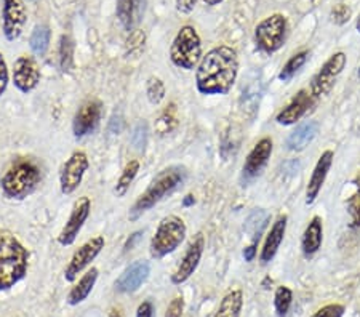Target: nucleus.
Masks as SVG:
<instances>
[{"instance_id":"nucleus-24","label":"nucleus","mask_w":360,"mask_h":317,"mask_svg":"<svg viewBox=\"0 0 360 317\" xmlns=\"http://www.w3.org/2000/svg\"><path fill=\"white\" fill-rule=\"evenodd\" d=\"M96 279H98V269L91 268L89 273L82 276V279L79 280V284L74 285L72 290L69 292L68 303L72 304V306L82 303L84 299L90 295V292L93 290V287H95V284H96Z\"/></svg>"},{"instance_id":"nucleus-16","label":"nucleus","mask_w":360,"mask_h":317,"mask_svg":"<svg viewBox=\"0 0 360 317\" xmlns=\"http://www.w3.org/2000/svg\"><path fill=\"white\" fill-rule=\"evenodd\" d=\"M272 154V140L271 138H263L259 140L255 148L247 155L245 164H243V178L245 180H252V178L258 176L263 169L268 164Z\"/></svg>"},{"instance_id":"nucleus-40","label":"nucleus","mask_w":360,"mask_h":317,"mask_svg":"<svg viewBox=\"0 0 360 317\" xmlns=\"http://www.w3.org/2000/svg\"><path fill=\"white\" fill-rule=\"evenodd\" d=\"M197 0H176V10L181 13H191L194 10Z\"/></svg>"},{"instance_id":"nucleus-36","label":"nucleus","mask_w":360,"mask_h":317,"mask_svg":"<svg viewBox=\"0 0 360 317\" xmlns=\"http://www.w3.org/2000/svg\"><path fill=\"white\" fill-rule=\"evenodd\" d=\"M342 314H345V306H341V304H327V306L316 311L311 317H342Z\"/></svg>"},{"instance_id":"nucleus-47","label":"nucleus","mask_w":360,"mask_h":317,"mask_svg":"<svg viewBox=\"0 0 360 317\" xmlns=\"http://www.w3.org/2000/svg\"><path fill=\"white\" fill-rule=\"evenodd\" d=\"M359 76H360V67H359Z\"/></svg>"},{"instance_id":"nucleus-37","label":"nucleus","mask_w":360,"mask_h":317,"mask_svg":"<svg viewBox=\"0 0 360 317\" xmlns=\"http://www.w3.org/2000/svg\"><path fill=\"white\" fill-rule=\"evenodd\" d=\"M183 309H184V299L181 297H176L170 304H168L165 317H181Z\"/></svg>"},{"instance_id":"nucleus-26","label":"nucleus","mask_w":360,"mask_h":317,"mask_svg":"<svg viewBox=\"0 0 360 317\" xmlns=\"http://www.w3.org/2000/svg\"><path fill=\"white\" fill-rule=\"evenodd\" d=\"M138 172H139L138 160H130V162L125 165V169H124V172H122L119 181L114 188V194L117 195V198H124V195L127 194V191H129L131 186V183L135 181Z\"/></svg>"},{"instance_id":"nucleus-15","label":"nucleus","mask_w":360,"mask_h":317,"mask_svg":"<svg viewBox=\"0 0 360 317\" xmlns=\"http://www.w3.org/2000/svg\"><path fill=\"white\" fill-rule=\"evenodd\" d=\"M101 119V103L98 100L86 101L85 105L79 109L74 117L72 130L77 138L90 135L96 129Z\"/></svg>"},{"instance_id":"nucleus-32","label":"nucleus","mask_w":360,"mask_h":317,"mask_svg":"<svg viewBox=\"0 0 360 317\" xmlns=\"http://www.w3.org/2000/svg\"><path fill=\"white\" fill-rule=\"evenodd\" d=\"M176 125H178V120L175 115V105H172L164 114L160 115L158 124H155V129H158L160 135H167V134H170V131L175 129Z\"/></svg>"},{"instance_id":"nucleus-33","label":"nucleus","mask_w":360,"mask_h":317,"mask_svg":"<svg viewBox=\"0 0 360 317\" xmlns=\"http://www.w3.org/2000/svg\"><path fill=\"white\" fill-rule=\"evenodd\" d=\"M146 93L153 105H159L165 98V84L159 77H150L146 84Z\"/></svg>"},{"instance_id":"nucleus-5","label":"nucleus","mask_w":360,"mask_h":317,"mask_svg":"<svg viewBox=\"0 0 360 317\" xmlns=\"http://www.w3.org/2000/svg\"><path fill=\"white\" fill-rule=\"evenodd\" d=\"M186 238V223L176 215L165 216L159 223L154 238L150 239V255L153 258H164L175 252Z\"/></svg>"},{"instance_id":"nucleus-7","label":"nucleus","mask_w":360,"mask_h":317,"mask_svg":"<svg viewBox=\"0 0 360 317\" xmlns=\"http://www.w3.org/2000/svg\"><path fill=\"white\" fill-rule=\"evenodd\" d=\"M287 37V18L283 15H272L259 22L255 29V40L261 51L274 53L282 47Z\"/></svg>"},{"instance_id":"nucleus-20","label":"nucleus","mask_w":360,"mask_h":317,"mask_svg":"<svg viewBox=\"0 0 360 317\" xmlns=\"http://www.w3.org/2000/svg\"><path fill=\"white\" fill-rule=\"evenodd\" d=\"M285 229H287V216H278L277 221L272 224V228L269 231L268 238L264 240L263 250H261V261L263 263H269L272 258L276 257V253L281 247L283 235H285Z\"/></svg>"},{"instance_id":"nucleus-45","label":"nucleus","mask_w":360,"mask_h":317,"mask_svg":"<svg viewBox=\"0 0 360 317\" xmlns=\"http://www.w3.org/2000/svg\"><path fill=\"white\" fill-rule=\"evenodd\" d=\"M109 317H122V316H120V313H119V311H115V309H112V311H111V313H109Z\"/></svg>"},{"instance_id":"nucleus-19","label":"nucleus","mask_w":360,"mask_h":317,"mask_svg":"<svg viewBox=\"0 0 360 317\" xmlns=\"http://www.w3.org/2000/svg\"><path fill=\"white\" fill-rule=\"evenodd\" d=\"M332 164H333V153L332 151L322 153V155L319 157L317 164L314 167V172H312V175L309 178V183H307V188H306V204L307 205L314 204V200L317 199L319 193H321L325 180H327V175H328Z\"/></svg>"},{"instance_id":"nucleus-6","label":"nucleus","mask_w":360,"mask_h":317,"mask_svg":"<svg viewBox=\"0 0 360 317\" xmlns=\"http://www.w3.org/2000/svg\"><path fill=\"white\" fill-rule=\"evenodd\" d=\"M172 63L181 69H194L202 60L200 37L193 26L179 29L170 48Z\"/></svg>"},{"instance_id":"nucleus-34","label":"nucleus","mask_w":360,"mask_h":317,"mask_svg":"<svg viewBox=\"0 0 360 317\" xmlns=\"http://www.w3.org/2000/svg\"><path fill=\"white\" fill-rule=\"evenodd\" d=\"M72 55H74V45L72 40L68 36L61 37L60 45V65L63 71H69L72 66Z\"/></svg>"},{"instance_id":"nucleus-35","label":"nucleus","mask_w":360,"mask_h":317,"mask_svg":"<svg viewBox=\"0 0 360 317\" xmlns=\"http://www.w3.org/2000/svg\"><path fill=\"white\" fill-rule=\"evenodd\" d=\"M130 140H131L133 148L138 149V151H143L144 146H146V143H148V124L139 122L135 129H133Z\"/></svg>"},{"instance_id":"nucleus-43","label":"nucleus","mask_w":360,"mask_h":317,"mask_svg":"<svg viewBox=\"0 0 360 317\" xmlns=\"http://www.w3.org/2000/svg\"><path fill=\"white\" fill-rule=\"evenodd\" d=\"M203 2H205L207 5H212V7H213V5H218V4H221L223 0H203Z\"/></svg>"},{"instance_id":"nucleus-31","label":"nucleus","mask_w":360,"mask_h":317,"mask_svg":"<svg viewBox=\"0 0 360 317\" xmlns=\"http://www.w3.org/2000/svg\"><path fill=\"white\" fill-rule=\"evenodd\" d=\"M292 299H293V293L288 287L277 288L276 297H274V304H276V311L278 316L283 317L288 313L290 306H292Z\"/></svg>"},{"instance_id":"nucleus-18","label":"nucleus","mask_w":360,"mask_h":317,"mask_svg":"<svg viewBox=\"0 0 360 317\" xmlns=\"http://www.w3.org/2000/svg\"><path fill=\"white\" fill-rule=\"evenodd\" d=\"M149 276L148 261H135L127 268L115 282V290L120 293H133L146 282Z\"/></svg>"},{"instance_id":"nucleus-9","label":"nucleus","mask_w":360,"mask_h":317,"mask_svg":"<svg viewBox=\"0 0 360 317\" xmlns=\"http://www.w3.org/2000/svg\"><path fill=\"white\" fill-rule=\"evenodd\" d=\"M89 157L82 151L74 153L71 157L68 159L60 175V184L63 194H72L75 189L80 186L84 180L85 172L89 170Z\"/></svg>"},{"instance_id":"nucleus-2","label":"nucleus","mask_w":360,"mask_h":317,"mask_svg":"<svg viewBox=\"0 0 360 317\" xmlns=\"http://www.w3.org/2000/svg\"><path fill=\"white\" fill-rule=\"evenodd\" d=\"M29 253L10 231H0V290H7L25 278Z\"/></svg>"},{"instance_id":"nucleus-30","label":"nucleus","mask_w":360,"mask_h":317,"mask_svg":"<svg viewBox=\"0 0 360 317\" xmlns=\"http://www.w3.org/2000/svg\"><path fill=\"white\" fill-rule=\"evenodd\" d=\"M354 186H356V191L347 200V212L351 215V228H360V172L354 178Z\"/></svg>"},{"instance_id":"nucleus-10","label":"nucleus","mask_w":360,"mask_h":317,"mask_svg":"<svg viewBox=\"0 0 360 317\" xmlns=\"http://www.w3.org/2000/svg\"><path fill=\"white\" fill-rule=\"evenodd\" d=\"M104 249V238L103 235H96V238L90 239L89 242L80 247V249L74 253L71 261H69L68 268L65 271L66 280L72 282L82 271L89 266V264L95 259L100 252Z\"/></svg>"},{"instance_id":"nucleus-14","label":"nucleus","mask_w":360,"mask_h":317,"mask_svg":"<svg viewBox=\"0 0 360 317\" xmlns=\"http://www.w3.org/2000/svg\"><path fill=\"white\" fill-rule=\"evenodd\" d=\"M13 82L22 93L32 91L40 82V69L31 56H20L13 66Z\"/></svg>"},{"instance_id":"nucleus-46","label":"nucleus","mask_w":360,"mask_h":317,"mask_svg":"<svg viewBox=\"0 0 360 317\" xmlns=\"http://www.w3.org/2000/svg\"><path fill=\"white\" fill-rule=\"evenodd\" d=\"M356 27H357V31L360 32V13H359V16H357V22H356Z\"/></svg>"},{"instance_id":"nucleus-11","label":"nucleus","mask_w":360,"mask_h":317,"mask_svg":"<svg viewBox=\"0 0 360 317\" xmlns=\"http://www.w3.org/2000/svg\"><path fill=\"white\" fill-rule=\"evenodd\" d=\"M90 209H91V202L89 198H82L79 199L77 202L74 204V209L71 212V216H69L68 223L65 224V228L58 235V242H60L61 245H71L74 244V240L77 239V235L80 233V229H82L84 223L86 221V218L90 215Z\"/></svg>"},{"instance_id":"nucleus-28","label":"nucleus","mask_w":360,"mask_h":317,"mask_svg":"<svg viewBox=\"0 0 360 317\" xmlns=\"http://www.w3.org/2000/svg\"><path fill=\"white\" fill-rule=\"evenodd\" d=\"M268 221H269V213H266L263 210H255L252 215L248 216V220L245 223V231L250 235H253L255 242H257V238L259 239L261 231L264 229L266 223Z\"/></svg>"},{"instance_id":"nucleus-13","label":"nucleus","mask_w":360,"mask_h":317,"mask_svg":"<svg viewBox=\"0 0 360 317\" xmlns=\"http://www.w3.org/2000/svg\"><path fill=\"white\" fill-rule=\"evenodd\" d=\"M203 247H205V239H203L202 234H197V238L191 242L188 252L184 253L179 266L176 268V271L172 276L173 284L175 285L183 284V282L188 280L191 276L194 274V271L197 269V266H199V263H200Z\"/></svg>"},{"instance_id":"nucleus-12","label":"nucleus","mask_w":360,"mask_h":317,"mask_svg":"<svg viewBox=\"0 0 360 317\" xmlns=\"http://www.w3.org/2000/svg\"><path fill=\"white\" fill-rule=\"evenodd\" d=\"M27 20L26 5L22 0H4V34L8 40H16L25 29Z\"/></svg>"},{"instance_id":"nucleus-42","label":"nucleus","mask_w":360,"mask_h":317,"mask_svg":"<svg viewBox=\"0 0 360 317\" xmlns=\"http://www.w3.org/2000/svg\"><path fill=\"white\" fill-rule=\"evenodd\" d=\"M255 253H257V245H250L247 247L245 250H243V257H245L247 261H252V259L255 258Z\"/></svg>"},{"instance_id":"nucleus-27","label":"nucleus","mask_w":360,"mask_h":317,"mask_svg":"<svg viewBox=\"0 0 360 317\" xmlns=\"http://www.w3.org/2000/svg\"><path fill=\"white\" fill-rule=\"evenodd\" d=\"M49 44H50V29L45 25L34 27L31 40H29V45H31L34 53L42 56L46 51V48H49Z\"/></svg>"},{"instance_id":"nucleus-41","label":"nucleus","mask_w":360,"mask_h":317,"mask_svg":"<svg viewBox=\"0 0 360 317\" xmlns=\"http://www.w3.org/2000/svg\"><path fill=\"white\" fill-rule=\"evenodd\" d=\"M153 313H154L153 304H150V302H144L143 304H139L136 317H153Z\"/></svg>"},{"instance_id":"nucleus-1","label":"nucleus","mask_w":360,"mask_h":317,"mask_svg":"<svg viewBox=\"0 0 360 317\" xmlns=\"http://www.w3.org/2000/svg\"><path fill=\"white\" fill-rule=\"evenodd\" d=\"M239 74V58L234 48L219 45L202 56L195 72V85L202 95H224Z\"/></svg>"},{"instance_id":"nucleus-23","label":"nucleus","mask_w":360,"mask_h":317,"mask_svg":"<svg viewBox=\"0 0 360 317\" xmlns=\"http://www.w3.org/2000/svg\"><path fill=\"white\" fill-rule=\"evenodd\" d=\"M319 125L314 120H307V122L301 124L287 140V148L290 151H303V149L314 140L317 135Z\"/></svg>"},{"instance_id":"nucleus-17","label":"nucleus","mask_w":360,"mask_h":317,"mask_svg":"<svg viewBox=\"0 0 360 317\" xmlns=\"http://www.w3.org/2000/svg\"><path fill=\"white\" fill-rule=\"evenodd\" d=\"M312 105H314V98H312L311 91L300 90L298 95L277 114L276 120L281 125H293L309 111Z\"/></svg>"},{"instance_id":"nucleus-21","label":"nucleus","mask_w":360,"mask_h":317,"mask_svg":"<svg viewBox=\"0 0 360 317\" xmlns=\"http://www.w3.org/2000/svg\"><path fill=\"white\" fill-rule=\"evenodd\" d=\"M144 15V0H119L117 16L127 31H133Z\"/></svg>"},{"instance_id":"nucleus-22","label":"nucleus","mask_w":360,"mask_h":317,"mask_svg":"<svg viewBox=\"0 0 360 317\" xmlns=\"http://www.w3.org/2000/svg\"><path fill=\"white\" fill-rule=\"evenodd\" d=\"M322 235H323V228H322V220L319 216H314L311 223L307 224V228L303 234V240H301V249L306 257H312L314 253L319 252L322 245Z\"/></svg>"},{"instance_id":"nucleus-4","label":"nucleus","mask_w":360,"mask_h":317,"mask_svg":"<svg viewBox=\"0 0 360 317\" xmlns=\"http://www.w3.org/2000/svg\"><path fill=\"white\" fill-rule=\"evenodd\" d=\"M39 183V167L31 160H20L5 173L2 178V189L10 199H25L36 191Z\"/></svg>"},{"instance_id":"nucleus-29","label":"nucleus","mask_w":360,"mask_h":317,"mask_svg":"<svg viewBox=\"0 0 360 317\" xmlns=\"http://www.w3.org/2000/svg\"><path fill=\"white\" fill-rule=\"evenodd\" d=\"M307 60V51H300V53L293 55L290 60L287 61V65L282 67L281 74H278V79L282 80V82H288L290 79H292L296 72L300 71L301 67L304 66V63Z\"/></svg>"},{"instance_id":"nucleus-44","label":"nucleus","mask_w":360,"mask_h":317,"mask_svg":"<svg viewBox=\"0 0 360 317\" xmlns=\"http://www.w3.org/2000/svg\"><path fill=\"white\" fill-rule=\"evenodd\" d=\"M194 202V198L193 195H186V199H184V205H191Z\"/></svg>"},{"instance_id":"nucleus-25","label":"nucleus","mask_w":360,"mask_h":317,"mask_svg":"<svg viewBox=\"0 0 360 317\" xmlns=\"http://www.w3.org/2000/svg\"><path fill=\"white\" fill-rule=\"evenodd\" d=\"M242 306L243 293L240 290H232L221 299L214 317H240Z\"/></svg>"},{"instance_id":"nucleus-38","label":"nucleus","mask_w":360,"mask_h":317,"mask_svg":"<svg viewBox=\"0 0 360 317\" xmlns=\"http://www.w3.org/2000/svg\"><path fill=\"white\" fill-rule=\"evenodd\" d=\"M8 85V69H7V63H5L4 56L0 55V96L5 93Z\"/></svg>"},{"instance_id":"nucleus-3","label":"nucleus","mask_w":360,"mask_h":317,"mask_svg":"<svg viewBox=\"0 0 360 317\" xmlns=\"http://www.w3.org/2000/svg\"><path fill=\"white\" fill-rule=\"evenodd\" d=\"M186 176V172L181 167H168V169L162 170L158 176L154 178V181L149 184V188L144 191L139 199L133 204L130 209L129 218L131 221L138 220L143 213L153 209L155 204L165 198V195L172 194L175 189L183 183Z\"/></svg>"},{"instance_id":"nucleus-39","label":"nucleus","mask_w":360,"mask_h":317,"mask_svg":"<svg viewBox=\"0 0 360 317\" xmlns=\"http://www.w3.org/2000/svg\"><path fill=\"white\" fill-rule=\"evenodd\" d=\"M332 16H333V21L338 22V25H342V22L349 20L351 16V10L346 7V5H338L333 11H332Z\"/></svg>"},{"instance_id":"nucleus-8","label":"nucleus","mask_w":360,"mask_h":317,"mask_svg":"<svg viewBox=\"0 0 360 317\" xmlns=\"http://www.w3.org/2000/svg\"><path fill=\"white\" fill-rule=\"evenodd\" d=\"M345 66H346V55L342 53V51H338V53L332 55L327 61H325V65L321 67V71H319L311 80L309 91L314 100L327 96L330 91H332L336 79H338Z\"/></svg>"}]
</instances>
